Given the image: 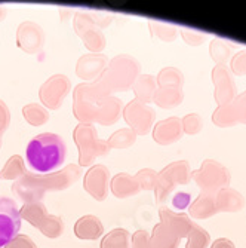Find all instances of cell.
Instances as JSON below:
<instances>
[{"label": "cell", "instance_id": "obj_9", "mask_svg": "<svg viewBox=\"0 0 246 248\" xmlns=\"http://www.w3.org/2000/svg\"><path fill=\"white\" fill-rule=\"evenodd\" d=\"M107 182H108V170L104 165H95L89 170L83 180L85 190L97 201L105 199L107 195Z\"/></svg>", "mask_w": 246, "mask_h": 248}, {"label": "cell", "instance_id": "obj_8", "mask_svg": "<svg viewBox=\"0 0 246 248\" xmlns=\"http://www.w3.org/2000/svg\"><path fill=\"white\" fill-rule=\"evenodd\" d=\"M16 43L21 51H24L26 54H30V55H34L43 46L44 33L42 27L33 21L21 22L16 31Z\"/></svg>", "mask_w": 246, "mask_h": 248}, {"label": "cell", "instance_id": "obj_6", "mask_svg": "<svg viewBox=\"0 0 246 248\" xmlns=\"http://www.w3.org/2000/svg\"><path fill=\"white\" fill-rule=\"evenodd\" d=\"M73 98L74 116L80 121V124H94L98 97L92 91V83L77 85L73 93Z\"/></svg>", "mask_w": 246, "mask_h": 248}, {"label": "cell", "instance_id": "obj_10", "mask_svg": "<svg viewBox=\"0 0 246 248\" xmlns=\"http://www.w3.org/2000/svg\"><path fill=\"white\" fill-rule=\"evenodd\" d=\"M74 235L79 239L85 241H95L102 235V224L95 216H83L74 224Z\"/></svg>", "mask_w": 246, "mask_h": 248}, {"label": "cell", "instance_id": "obj_4", "mask_svg": "<svg viewBox=\"0 0 246 248\" xmlns=\"http://www.w3.org/2000/svg\"><path fill=\"white\" fill-rule=\"evenodd\" d=\"M21 229V216L15 201L0 196V248L6 247Z\"/></svg>", "mask_w": 246, "mask_h": 248}, {"label": "cell", "instance_id": "obj_14", "mask_svg": "<svg viewBox=\"0 0 246 248\" xmlns=\"http://www.w3.org/2000/svg\"><path fill=\"white\" fill-rule=\"evenodd\" d=\"M22 116H24L26 121L33 126H42L43 124H46L49 121L48 110L36 103H31L22 107Z\"/></svg>", "mask_w": 246, "mask_h": 248}, {"label": "cell", "instance_id": "obj_3", "mask_svg": "<svg viewBox=\"0 0 246 248\" xmlns=\"http://www.w3.org/2000/svg\"><path fill=\"white\" fill-rule=\"evenodd\" d=\"M74 141L79 147V165H91L95 157L108 152L107 143L98 140L97 129L92 124H79L74 129Z\"/></svg>", "mask_w": 246, "mask_h": 248}, {"label": "cell", "instance_id": "obj_17", "mask_svg": "<svg viewBox=\"0 0 246 248\" xmlns=\"http://www.w3.org/2000/svg\"><path fill=\"white\" fill-rule=\"evenodd\" d=\"M3 248H36V244L27 235H16L6 247Z\"/></svg>", "mask_w": 246, "mask_h": 248}, {"label": "cell", "instance_id": "obj_15", "mask_svg": "<svg viewBox=\"0 0 246 248\" xmlns=\"http://www.w3.org/2000/svg\"><path fill=\"white\" fill-rule=\"evenodd\" d=\"M44 236L48 238H58L62 235L64 232V221L61 217L58 216H54V214H48L46 217H44V220L40 223V226L37 228Z\"/></svg>", "mask_w": 246, "mask_h": 248}, {"label": "cell", "instance_id": "obj_11", "mask_svg": "<svg viewBox=\"0 0 246 248\" xmlns=\"http://www.w3.org/2000/svg\"><path fill=\"white\" fill-rule=\"evenodd\" d=\"M105 62V57L104 55H95V54H89L82 57L77 61L76 65V73L80 79L85 80H95V78L100 75V72L102 70Z\"/></svg>", "mask_w": 246, "mask_h": 248}, {"label": "cell", "instance_id": "obj_18", "mask_svg": "<svg viewBox=\"0 0 246 248\" xmlns=\"http://www.w3.org/2000/svg\"><path fill=\"white\" fill-rule=\"evenodd\" d=\"M6 16V8H3L2 5H0V22H2Z\"/></svg>", "mask_w": 246, "mask_h": 248}, {"label": "cell", "instance_id": "obj_5", "mask_svg": "<svg viewBox=\"0 0 246 248\" xmlns=\"http://www.w3.org/2000/svg\"><path fill=\"white\" fill-rule=\"evenodd\" d=\"M72 89L70 79L64 75H54L44 82L39 91V98L44 107L57 110L62 106L65 97Z\"/></svg>", "mask_w": 246, "mask_h": 248}, {"label": "cell", "instance_id": "obj_1", "mask_svg": "<svg viewBox=\"0 0 246 248\" xmlns=\"http://www.w3.org/2000/svg\"><path fill=\"white\" fill-rule=\"evenodd\" d=\"M80 177V170L76 165L65 167L59 172L36 175L33 172H27L22 178L16 180L12 186V192L18 199L26 204L30 202H39L46 192L51 190H64L73 186Z\"/></svg>", "mask_w": 246, "mask_h": 248}, {"label": "cell", "instance_id": "obj_2", "mask_svg": "<svg viewBox=\"0 0 246 248\" xmlns=\"http://www.w3.org/2000/svg\"><path fill=\"white\" fill-rule=\"evenodd\" d=\"M67 147L64 140L54 132L39 134L29 143L26 157L30 168L40 175L52 174L65 161Z\"/></svg>", "mask_w": 246, "mask_h": 248}, {"label": "cell", "instance_id": "obj_12", "mask_svg": "<svg viewBox=\"0 0 246 248\" xmlns=\"http://www.w3.org/2000/svg\"><path fill=\"white\" fill-rule=\"evenodd\" d=\"M19 216L27 220L34 228H39L40 223L48 216V210L42 202H30V204H24L19 211Z\"/></svg>", "mask_w": 246, "mask_h": 248}, {"label": "cell", "instance_id": "obj_13", "mask_svg": "<svg viewBox=\"0 0 246 248\" xmlns=\"http://www.w3.org/2000/svg\"><path fill=\"white\" fill-rule=\"evenodd\" d=\"M27 168L24 165V161L19 155L11 156L3 170L0 171V178L3 180H19L27 174Z\"/></svg>", "mask_w": 246, "mask_h": 248}, {"label": "cell", "instance_id": "obj_7", "mask_svg": "<svg viewBox=\"0 0 246 248\" xmlns=\"http://www.w3.org/2000/svg\"><path fill=\"white\" fill-rule=\"evenodd\" d=\"M74 31L76 34L83 40L85 46L91 52H98L104 48V36L98 30L97 24L92 21V18L89 16V14L85 12H76L74 15Z\"/></svg>", "mask_w": 246, "mask_h": 248}, {"label": "cell", "instance_id": "obj_16", "mask_svg": "<svg viewBox=\"0 0 246 248\" xmlns=\"http://www.w3.org/2000/svg\"><path fill=\"white\" fill-rule=\"evenodd\" d=\"M11 124V113H9V108L5 104L3 100H0V147H2V137H3V132L8 129Z\"/></svg>", "mask_w": 246, "mask_h": 248}]
</instances>
